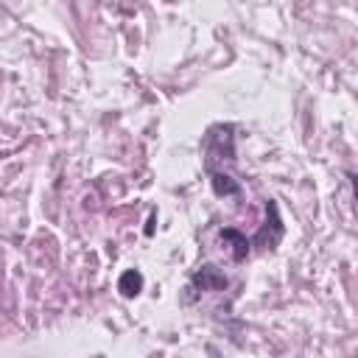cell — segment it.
Instances as JSON below:
<instances>
[{
  "instance_id": "obj_1",
  "label": "cell",
  "mask_w": 358,
  "mask_h": 358,
  "mask_svg": "<svg viewBox=\"0 0 358 358\" xmlns=\"http://www.w3.org/2000/svg\"><path fill=\"white\" fill-rule=\"evenodd\" d=\"M190 285H199L202 291H224L227 289V277L219 272L216 266H202L196 274H193V283Z\"/></svg>"
},
{
  "instance_id": "obj_2",
  "label": "cell",
  "mask_w": 358,
  "mask_h": 358,
  "mask_svg": "<svg viewBox=\"0 0 358 358\" xmlns=\"http://www.w3.org/2000/svg\"><path fill=\"white\" fill-rule=\"evenodd\" d=\"M219 238L232 244V257H235V260H246V255H249V241H246V235H241L238 230H232V227H224V230L219 232Z\"/></svg>"
},
{
  "instance_id": "obj_3",
  "label": "cell",
  "mask_w": 358,
  "mask_h": 358,
  "mask_svg": "<svg viewBox=\"0 0 358 358\" xmlns=\"http://www.w3.org/2000/svg\"><path fill=\"white\" fill-rule=\"evenodd\" d=\"M118 291L123 297H137L140 291H143V274L137 272V269H129V272H123L121 274V280H118Z\"/></svg>"
},
{
  "instance_id": "obj_4",
  "label": "cell",
  "mask_w": 358,
  "mask_h": 358,
  "mask_svg": "<svg viewBox=\"0 0 358 358\" xmlns=\"http://www.w3.org/2000/svg\"><path fill=\"white\" fill-rule=\"evenodd\" d=\"M210 182H213V190L219 196H235V193H241V185L224 171H210Z\"/></svg>"
},
{
  "instance_id": "obj_5",
  "label": "cell",
  "mask_w": 358,
  "mask_h": 358,
  "mask_svg": "<svg viewBox=\"0 0 358 358\" xmlns=\"http://www.w3.org/2000/svg\"><path fill=\"white\" fill-rule=\"evenodd\" d=\"M154 219H157V216L151 213V219H149V227H146V235H151V232H154Z\"/></svg>"
}]
</instances>
